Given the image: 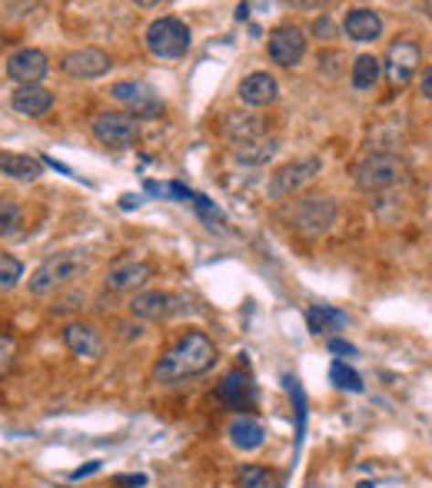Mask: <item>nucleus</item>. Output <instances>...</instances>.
Wrapping results in <instances>:
<instances>
[{"label": "nucleus", "mask_w": 432, "mask_h": 488, "mask_svg": "<svg viewBox=\"0 0 432 488\" xmlns=\"http://www.w3.org/2000/svg\"><path fill=\"white\" fill-rule=\"evenodd\" d=\"M216 359V346L206 332H184L170 349L160 356V362L153 366V379L157 382H180V379L200 376L213 366Z\"/></svg>", "instance_id": "obj_1"}, {"label": "nucleus", "mask_w": 432, "mask_h": 488, "mask_svg": "<svg viewBox=\"0 0 432 488\" xmlns=\"http://www.w3.org/2000/svg\"><path fill=\"white\" fill-rule=\"evenodd\" d=\"M87 266H90V259H87V253H83V249H67V253H57V256L44 259V263H40V266L30 273L27 289L34 296H50L54 289H60V286L80 279L83 273H87Z\"/></svg>", "instance_id": "obj_2"}, {"label": "nucleus", "mask_w": 432, "mask_h": 488, "mask_svg": "<svg viewBox=\"0 0 432 488\" xmlns=\"http://www.w3.org/2000/svg\"><path fill=\"white\" fill-rule=\"evenodd\" d=\"M143 44L157 60H180L190 50L194 37H190V27L180 17H157L143 34Z\"/></svg>", "instance_id": "obj_3"}, {"label": "nucleus", "mask_w": 432, "mask_h": 488, "mask_svg": "<svg viewBox=\"0 0 432 488\" xmlns=\"http://www.w3.org/2000/svg\"><path fill=\"white\" fill-rule=\"evenodd\" d=\"M286 220L303 236H322L336 223V203L330 196H306V200H296L293 210L286 213Z\"/></svg>", "instance_id": "obj_4"}, {"label": "nucleus", "mask_w": 432, "mask_h": 488, "mask_svg": "<svg viewBox=\"0 0 432 488\" xmlns=\"http://www.w3.org/2000/svg\"><path fill=\"white\" fill-rule=\"evenodd\" d=\"M403 176H406V163L395 157V153H386V150L369 153V157L356 166V183H359V190H366V193L395 186Z\"/></svg>", "instance_id": "obj_5"}, {"label": "nucleus", "mask_w": 432, "mask_h": 488, "mask_svg": "<svg viewBox=\"0 0 432 488\" xmlns=\"http://www.w3.org/2000/svg\"><path fill=\"white\" fill-rule=\"evenodd\" d=\"M322 173V160L320 157H303L296 163H286L283 170H276L269 180V196L273 200H286V196L300 193L303 186H310L316 176Z\"/></svg>", "instance_id": "obj_6"}, {"label": "nucleus", "mask_w": 432, "mask_h": 488, "mask_svg": "<svg viewBox=\"0 0 432 488\" xmlns=\"http://www.w3.org/2000/svg\"><path fill=\"white\" fill-rule=\"evenodd\" d=\"M419 64H423L419 47H416L413 40H395V44H389V50H386L383 74H386V80H389V87H393V90H403L406 83L416 77Z\"/></svg>", "instance_id": "obj_7"}, {"label": "nucleus", "mask_w": 432, "mask_h": 488, "mask_svg": "<svg viewBox=\"0 0 432 488\" xmlns=\"http://www.w3.org/2000/svg\"><path fill=\"white\" fill-rule=\"evenodd\" d=\"M140 133V123L137 117H130V113H120V110H111V113H100L97 120H93V137L100 140L103 147H130L133 140H137Z\"/></svg>", "instance_id": "obj_8"}, {"label": "nucleus", "mask_w": 432, "mask_h": 488, "mask_svg": "<svg viewBox=\"0 0 432 488\" xmlns=\"http://www.w3.org/2000/svg\"><path fill=\"white\" fill-rule=\"evenodd\" d=\"M47 70H50V60L37 47H20V50L7 57V77L17 80L20 87H40Z\"/></svg>", "instance_id": "obj_9"}, {"label": "nucleus", "mask_w": 432, "mask_h": 488, "mask_svg": "<svg viewBox=\"0 0 432 488\" xmlns=\"http://www.w3.org/2000/svg\"><path fill=\"white\" fill-rule=\"evenodd\" d=\"M269 57H273V64L293 70V67L306 57V30L296 27V24L276 27L273 34H269Z\"/></svg>", "instance_id": "obj_10"}, {"label": "nucleus", "mask_w": 432, "mask_h": 488, "mask_svg": "<svg viewBox=\"0 0 432 488\" xmlns=\"http://www.w3.org/2000/svg\"><path fill=\"white\" fill-rule=\"evenodd\" d=\"M111 97L117 103H123L130 110V117H153L163 110V103L157 100V93L150 90L147 83L140 80H120L111 87Z\"/></svg>", "instance_id": "obj_11"}, {"label": "nucleus", "mask_w": 432, "mask_h": 488, "mask_svg": "<svg viewBox=\"0 0 432 488\" xmlns=\"http://www.w3.org/2000/svg\"><path fill=\"white\" fill-rule=\"evenodd\" d=\"M216 399H220L223 406L237 409V412H247V409H253V402H257V386H253V379H249L247 372L233 369V372L223 376L220 386H216Z\"/></svg>", "instance_id": "obj_12"}, {"label": "nucleus", "mask_w": 432, "mask_h": 488, "mask_svg": "<svg viewBox=\"0 0 432 488\" xmlns=\"http://www.w3.org/2000/svg\"><path fill=\"white\" fill-rule=\"evenodd\" d=\"M70 77H80V80H93V77H103L111 70V57L97 50V47H80V50H70V54L60 60Z\"/></svg>", "instance_id": "obj_13"}, {"label": "nucleus", "mask_w": 432, "mask_h": 488, "mask_svg": "<svg viewBox=\"0 0 432 488\" xmlns=\"http://www.w3.org/2000/svg\"><path fill=\"white\" fill-rule=\"evenodd\" d=\"M150 276H153L150 263L127 259V263H117V266L107 273V289H111V293H133L140 286H147Z\"/></svg>", "instance_id": "obj_14"}, {"label": "nucleus", "mask_w": 432, "mask_h": 488, "mask_svg": "<svg viewBox=\"0 0 432 488\" xmlns=\"http://www.w3.org/2000/svg\"><path fill=\"white\" fill-rule=\"evenodd\" d=\"M342 30H346V37H350L353 44H373V40L383 34V17H379V10H373V7H356L346 14Z\"/></svg>", "instance_id": "obj_15"}, {"label": "nucleus", "mask_w": 432, "mask_h": 488, "mask_svg": "<svg viewBox=\"0 0 432 488\" xmlns=\"http://www.w3.org/2000/svg\"><path fill=\"white\" fill-rule=\"evenodd\" d=\"M64 342L67 349L80 356V359H100L103 356V336L93 326H83V323H70L64 329Z\"/></svg>", "instance_id": "obj_16"}, {"label": "nucleus", "mask_w": 432, "mask_h": 488, "mask_svg": "<svg viewBox=\"0 0 432 488\" xmlns=\"http://www.w3.org/2000/svg\"><path fill=\"white\" fill-rule=\"evenodd\" d=\"M10 107L24 117H44L54 107V93L44 90V87H17L10 93Z\"/></svg>", "instance_id": "obj_17"}, {"label": "nucleus", "mask_w": 432, "mask_h": 488, "mask_svg": "<svg viewBox=\"0 0 432 488\" xmlns=\"http://www.w3.org/2000/svg\"><path fill=\"white\" fill-rule=\"evenodd\" d=\"M276 93H279V87L269 74H249L239 83V100L247 107H267V103L276 100Z\"/></svg>", "instance_id": "obj_18"}, {"label": "nucleus", "mask_w": 432, "mask_h": 488, "mask_svg": "<svg viewBox=\"0 0 432 488\" xmlns=\"http://www.w3.org/2000/svg\"><path fill=\"white\" fill-rule=\"evenodd\" d=\"M227 435H230V442L237 445V449L257 452L259 445H263V439H267V429H263L257 419H249V415H237L230 422V429H227Z\"/></svg>", "instance_id": "obj_19"}, {"label": "nucleus", "mask_w": 432, "mask_h": 488, "mask_svg": "<svg viewBox=\"0 0 432 488\" xmlns=\"http://www.w3.org/2000/svg\"><path fill=\"white\" fill-rule=\"evenodd\" d=\"M174 296L170 293H140L133 296V303H130V313L137 316V319H163V316L174 313Z\"/></svg>", "instance_id": "obj_20"}, {"label": "nucleus", "mask_w": 432, "mask_h": 488, "mask_svg": "<svg viewBox=\"0 0 432 488\" xmlns=\"http://www.w3.org/2000/svg\"><path fill=\"white\" fill-rule=\"evenodd\" d=\"M276 150H279V140L276 137H257V140H247V143H237L233 150V157L239 163H253V166H263L276 157Z\"/></svg>", "instance_id": "obj_21"}, {"label": "nucleus", "mask_w": 432, "mask_h": 488, "mask_svg": "<svg viewBox=\"0 0 432 488\" xmlns=\"http://www.w3.org/2000/svg\"><path fill=\"white\" fill-rule=\"evenodd\" d=\"M379 77H383V60L373 54H363L353 60L350 67V83H353V90H373L379 83Z\"/></svg>", "instance_id": "obj_22"}, {"label": "nucleus", "mask_w": 432, "mask_h": 488, "mask_svg": "<svg viewBox=\"0 0 432 488\" xmlns=\"http://www.w3.org/2000/svg\"><path fill=\"white\" fill-rule=\"evenodd\" d=\"M0 173L20 180V183H34L40 176V163L27 153H0Z\"/></svg>", "instance_id": "obj_23"}, {"label": "nucleus", "mask_w": 432, "mask_h": 488, "mask_svg": "<svg viewBox=\"0 0 432 488\" xmlns=\"http://www.w3.org/2000/svg\"><path fill=\"white\" fill-rule=\"evenodd\" d=\"M306 319H310V332H313V336H326V332L342 329V326L350 323V316L340 313V309H332V306H313V309L306 313Z\"/></svg>", "instance_id": "obj_24"}, {"label": "nucleus", "mask_w": 432, "mask_h": 488, "mask_svg": "<svg viewBox=\"0 0 432 488\" xmlns=\"http://www.w3.org/2000/svg\"><path fill=\"white\" fill-rule=\"evenodd\" d=\"M227 137L233 140V147H237V143H247V140H257V137H263V123H259V117H253V113L230 117V120H227Z\"/></svg>", "instance_id": "obj_25"}, {"label": "nucleus", "mask_w": 432, "mask_h": 488, "mask_svg": "<svg viewBox=\"0 0 432 488\" xmlns=\"http://www.w3.org/2000/svg\"><path fill=\"white\" fill-rule=\"evenodd\" d=\"M237 485L239 488H276L279 485V475H276L269 465H243L237 472Z\"/></svg>", "instance_id": "obj_26"}, {"label": "nucleus", "mask_w": 432, "mask_h": 488, "mask_svg": "<svg viewBox=\"0 0 432 488\" xmlns=\"http://www.w3.org/2000/svg\"><path fill=\"white\" fill-rule=\"evenodd\" d=\"M330 379H332V386L336 389H342V392H363V376H359L356 369L353 366H346L342 359H336L330 366Z\"/></svg>", "instance_id": "obj_27"}, {"label": "nucleus", "mask_w": 432, "mask_h": 488, "mask_svg": "<svg viewBox=\"0 0 432 488\" xmlns=\"http://www.w3.org/2000/svg\"><path fill=\"white\" fill-rule=\"evenodd\" d=\"M286 389L296 402V455H300V445H303V432H306V392L300 386V379L286 376Z\"/></svg>", "instance_id": "obj_28"}, {"label": "nucleus", "mask_w": 432, "mask_h": 488, "mask_svg": "<svg viewBox=\"0 0 432 488\" xmlns=\"http://www.w3.org/2000/svg\"><path fill=\"white\" fill-rule=\"evenodd\" d=\"M24 279V263L10 253H0V293H10Z\"/></svg>", "instance_id": "obj_29"}, {"label": "nucleus", "mask_w": 432, "mask_h": 488, "mask_svg": "<svg viewBox=\"0 0 432 488\" xmlns=\"http://www.w3.org/2000/svg\"><path fill=\"white\" fill-rule=\"evenodd\" d=\"M20 233V206L14 200H0V236H17Z\"/></svg>", "instance_id": "obj_30"}, {"label": "nucleus", "mask_w": 432, "mask_h": 488, "mask_svg": "<svg viewBox=\"0 0 432 488\" xmlns=\"http://www.w3.org/2000/svg\"><path fill=\"white\" fill-rule=\"evenodd\" d=\"M194 206H196V210H200V216H203V220H206V223H210V226H213V220H216V223H223L220 210H216V206H213L210 200H206V196L194 193Z\"/></svg>", "instance_id": "obj_31"}, {"label": "nucleus", "mask_w": 432, "mask_h": 488, "mask_svg": "<svg viewBox=\"0 0 432 488\" xmlns=\"http://www.w3.org/2000/svg\"><path fill=\"white\" fill-rule=\"evenodd\" d=\"M14 349H17V346H14V339H10V336H0V376L7 372L10 359H14Z\"/></svg>", "instance_id": "obj_32"}, {"label": "nucleus", "mask_w": 432, "mask_h": 488, "mask_svg": "<svg viewBox=\"0 0 432 488\" xmlns=\"http://www.w3.org/2000/svg\"><path fill=\"white\" fill-rule=\"evenodd\" d=\"M330 352H336V356H356V346L346 339H330Z\"/></svg>", "instance_id": "obj_33"}, {"label": "nucleus", "mask_w": 432, "mask_h": 488, "mask_svg": "<svg viewBox=\"0 0 432 488\" xmlns=\"http://www.w3.org/2000/svg\"><path fill=\"white\" fill-rule=\"evenodd\" d=\"M97 469H100V462H87V465H83V469H77L74 475H70V479L80 482V479H87V475H93Z\"/></svg>", "instance_id": "obj_34"}, {"label": "nucleus", "mask_w": 432, "mask_h": 488, "mask_svg": "<svg viewBox=\"0 0 432 488\" xmlns=\"http://www.w3.org/2000/svg\"><path fill=\"white\" fill-rule=\"evenodd\" d=\"M419 93H423V100H432V67L423 74V83H419Z\"/></svg>", "instance_id": "obj_35"}, {"label": "nucleus", "mask_w": 432, "mask_h": 488, "mask_svg": "<svg viewBox=\"0 0 432 488\" xmlns=\"http://www.w3.org/2000/svg\"><path fill=\"white\" fill-rule=\"evenodd\" d=\"M120 206H123V210H130V206H137V196H123V203H120Z\"/></svg>", "instance_id": "obj_36"}, {"label": "nucleus", "mask_w": 432, "mask_h": 488, "mask_svg": "<svg viewBox=\"0 0 432 488\" xmlns=\"http://www.w3.org/2000/svg\"><path fill=\"white\" fill-rule=\"evenodd\" d=\"M356 488H376V485H373V482H359Z\"/></svg>", "instance_id": "obj_37"}]
</instances>
